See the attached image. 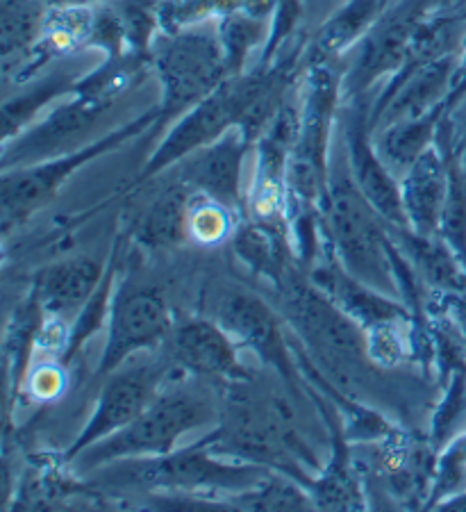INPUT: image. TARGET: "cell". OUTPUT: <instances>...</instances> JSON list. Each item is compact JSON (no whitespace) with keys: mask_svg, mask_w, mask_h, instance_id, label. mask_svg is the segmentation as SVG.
Instances as JSON below:
<instances>
[{"mask_svg":"<svg viewBox=\"0 0 466 512\" xmlns=\"http://www.w3.org/2000/svg\"><path fill=\"white\" fill-rule=\"evenodd\" d=\"M166 358L185 376L207 383L248 381L257 371L241 360V346L210 317H191L173 326L162 346Z\"/></svg>","mask_w":466,"mask_h":512,"instance_id":"30bf717a","label":"cell"},{"mask_svg":"<svg viewBox=\"0 0 466 512\" xmlns=\"http://www.w3.org/2000/svg\"><path fill=\"white\" fill-rule=\"evenodd\" d=\"M248 137L241 130H228L216 142L198 148L185 160H180L178 180L191 192L205 194L230 208L241 212V164H244Z\"/></svg>","mask_w":466,"mask_h":512,"instance_id":"8fae6325","label":"cell"},{"mask_svg":"<svg viewBox=\"0 0 466 512\" xmlns=\"http://www.w3.org/2000/svg\"><path fill=\"white\" fill-rule=\"evenodd\" d=\"M157 71L164 89V114L201 103L223 85V76L228 71L221 37L205 30L173 35L157 55Z\"/></svg>","mask_w":466,"mask_h":512,"instance_id":"9c48e42d","label":"cell"},{"mask_svg":"<svg viewBox=\"0 0 466 512\" xmlns=\"http://www.w3.org/2000/svg\"><path fill=\"white\" fill-rule=\"evenodd\" d=\"M212 442L214 435L210 431L201 440L173 449L164 456L116 460L91 474H96V481L105 487H135V490L187 494V497L226 494L228 499L271 474V469L260 465L221 456L214 451Z\"/></svg>","mask_w":466,"mask_h":512,"instance_id":"7a4b0ae2","label":"cell"},{"mask_svg":"<svg viewBox=\"0 0 466 512\" xmlns=\"http://www.w3.org/2000/svg\"><path fill=\"white\" fill-rule=\"evenodd\" d=\"M266 94H269V89L264 87L260 78H239L223 82L219 89H214L210 96L196 103L194 110L173 128L171 135L164 139L162 146L153 153V158L148 160L139 183L185 160L187 155L198 151V148L216 142L221 135H226L230 126H241L246 114Z\"/></svg>","mask_w":466,"mask_h":512,"instance_id":"ba28073f","label":"cell"},{"mask_svg":"<svg viewBox=\"0 0 466 512\" xmlns=\"http://www.w3.org/2000/svg\"><path fill=\"white\" fill-rule=\"evenodd\" d=\"M444 508H457V510H466V494H464V497H457V499H453L451 503H446Z\"/></svg>","mask_w":466,"mask_h":512,"instance_id":"83f0119b","label":"cell"},{"mask_svg":"<svg viewBox=\"0 0 466 512\" xmlns=\"http://www.w3.org/2000/svg\"><path fill=\"white\" fill-rule=\"evenodd\" d=\"M466 494V431L455 433L435 460L428 499L423 508H444L457 497Z\"/></svg>","mask_w":466,"mask_h":512,"instance_id":"ffe728a7","label":"cell"},{"mask_svg":"<svg viewBox=\"0 0 466 512\" xmlns=\"http://www.w3.org/2000/svg\"><path fill=\"white\" fill-rule=\"evenodd\" d=\"M437 235L466 264V187L455 171H451V178H448V192L444 208H441Z\"/></svg>","mask_w":466,"mask_h":512,"instance_id":"cb8c5ba5","label":"cell"},{"mask_svg":"<svg viewBox=\"0 0 466 512\" xmlns=\"http://www.w3.org/2000/svg\"><path fill=\"white\" fill-rule=\"evenodd\" d=\"M378 0H353L348 10L335 16L326 28H323L319 37V48L323 53H335L344 48L348 41L360 35L362 28L373 19L376 14Z\"/></svg>","mask_w":466,"mask_h":512,"instance_id":"d4e9b609","label":"cell"},{"mask_svg":"<svg viewBox=\"0 0 466 512\" xmlns=\"http://www.w3.org/2000/svg\"><path fill=\"white\" fill-rule=\"evenodd\" d=\"M412 39V16L403 14L391 19L366 44L360 62H357L353 71V87L360 89L369 85V82L380 78L382 73H387L391 66L401 62V57L405 55L407 46L412 44Z\"/></svg>","mask_w":466,"mask_h":512,"instance_id":"e0dca14e","label":"cell"},{"mask_svg":"<svg viewBox=\"0 0 466 512\" xmlns=\"http://www.w3.org/2000/svg\"><path fill=\"white\" fill-rule=\"evenodd\" d=\"M116 283H119V249H112L110 262H107V271L101 280V285L96 287V292L91 294V299L85 303L76 319L71 321V337H69V349L64 355V365L69 367L71 358H76L82 346L89 342V337H94L98 330L107 326L112 310V299L116 292Z\"/></svg>","mask_w":466,"mask_h":512,"instance_id":"ac0fdd59","label":"cell"},{"mask_svg":"<svg viewBox=\"0 0 466 512\" xmlns=\"http://www.w3.org/2000/svg\"><path fill=\"white\" fill-rule=\"evenodd\" d=\"M235 214L226 205L205 194H191L187 210V233L203 246L221 244L235 230Z\"/></svg>","mask_w":466,"mask_h":512,"instance_id":"7402d4cb","label":"cell"},{"mask_svg":"<svg viewBox=\"0 0 466 512\" xmlns=\"http://www.w3.org/2000/svg\"><path fill=\"white\" fill-rule=\"evenodd\" d=\"M157 351L139 353L105 376L94 412L85 421L76 440L64 451V460L69 465L82 451L126 428L171 378L182 374L166 358V353L157 355Z\"/></svg>","mask_w":466,"mask_h":512,"instance_id":"5b68a950","label":"cell"},{"mask_svg":"<svg viewBox=\"0 0 466 512\" xmlns=\"http://www.w3.org/2000/svg\"><path fill=\"white\" fill-rule=\"evenodd\" d=\"M157 114H148L137 121L114 130L110 137L98 139V142L82 146L78 151L55 155V158L21 164V167H7L0 180V208H3V233L7 235L12 228L26 224L30 217L46 208L57 192L64 187L73 173L80 171L91 160L101 158L103 153L121 146L126 139L144 130Z\"/></svg>","mask_w":466,"mask_h":512,"instance_id":"8992f818","label":"cell"},{"mask_svg":"<svg viewBox=\"0 0 466 512\" xmlns=\"http://www.w3.org/2000/svg\"><path fill=\"white\" fill-rule=\"evenodd\" d=\"M105 101L91 94H80L78 101L62 105L55 110L44 123L32 128L23 137H16L14 146L5 151V169L21 167V164L41 162L55 155H64V151L73 139L80 137L87 128L94 126L98 114L103 112Z\"/></svg>","mask_w":466,"mask_h":512,"instance_id":"4fadbf2b","label":"cell"},{"mask_svg":"<svg viewBox=\"0 0 466 512\" xmlns=\"http://www.w3.org/2000/svg\"><path fill=\"white\" fill-rule=\"evenodd\" d=\"M437 112L421 114V117L407 119L405 123H398L391 130H387L385 139H382V158L389 164H398V167L407 169L410 164L428 151V142L432 137V126H435Z\"/></svg>","mask_w":466,"mask_h":512,"instance_id":"44dd1931","label":"cell"},{"mask_svg":"<svg viewBox=\"0 0 466 512\" xmlns=\"http://www.w3.org/2000/svg\"><path fill=\"white\" fill-rule=\"evenodd\" d=\"M107 262L110 260H98L91 255L51 262L35 271L30 292L37 296L46 317L73 321L101 285Z\"/></svg>","mask_w":466,"mask_h":512,"instance_id":"7c38bea8","label":"cell"},{"mask_svg":"<svg viewBox=\"0 0 466 512\" xmlns=\"http://www.w3.org/2000/svg\"><path fill=\"white\" fill-rule=\"evenodd\" d=\"M203 308V315L214 319L241 349L251 351L264 369L276 371L291 390L303 396L291 333L260 294L237 283H216L205 292Z\"/></svg>","mask_w":466,"mask_h":512,"instance_id":"277c9868","label":"cell"},{"mask_svg":"<svg viewBox=\"0 0 466 512\" xmlns=\"http://www.w3.org/2000/svg\"><path fill=\"white\" fill-rule=\"evenodd\" d=\"M69 82L64 78H51L44 80L39 87L32 89V92L23 94L14 101H7L3 107V123H5V139H10L21 130V126L26 121L32 119V114H37L41 107H44L53 96H60L66 92Z\"/></svg>","mask_w":466,"mask_h":512,"instance_id":"484cf974","label":"cell"},{"mask_svg":"<svg viewBox=\"0 0 466 512\" xmlns=\"http://www.w3.org/2000/svg\"><path fill=\"white\" fill-rule=\"evenodd\" d=\"M39 12L28 0H3V57L5 64L14 55H23L39 41Z\"/></svg>","mask_w":466,"mask_h":512,"instance_id":"603a6c76","label":"cell"},{"mask_svg":"<svg viewBox=\"0 0 466 512\" xmlns=\"http://www.w3.org/2000/svg\"><path fill=\"white\" fill-rule=\"evenodd\" d=\"M191 189L185 183L169 185L146 205L144 212L132 226V235L146 249H171L189 237L187 233V210Z\"/></svg>","mask_w":466,"mask_h":512,"instance_id":"2e32d148","label":"cell"},{"mask_svg":"<svg viewBox=\"0 0 466 512\" xmlns=\"http://www.w3.org/2000/svg\"><path fill=\"white\" fill-rule=\"evenodd\" d=\"M348 173L387 226L410 228L403 208L401 183H396V178L391 176L385 158L373 151L360 119H355L348 128Z\"/></svg>","mask_w":466,"mask_h":512,"instance_id":"5bb4252c","label":"cell"},{"mask_svg":"<svg viewBox=\"0 0 466 512\" xmlns=\"http://www.w3.org/2000/svg\"><path fill=\"white\" fill-rule=\"evenodd\" d=\"M319 210L337 260L355 278L401 301L394 274L396 242L389 226L355 187L348 167L346 171L330 173Z\"/></svg>","mask_w":466,"mask_h":512,"instance_id":"3957f363","label":"cell"},{"mask_svg":"<svg viewBox=\"0 0 466 512\" xmlns=\"http://www.w3.org/2000/svg\"><path fill=\"white\" fill-rule=\"evenodd\" d=\"M219 419L221 394H214L207 381L194 383V376L180 374L126 428L82 451L71 465L80 474H91L116 460L164 456L194 431L214 428Z\"/></svg>","mask_w":466,"mask_h":512,"instance_id":"6da1fadb","label":"cell"},{"mask_svg":"<svg viewBox=\"0 0 466 512\" xmlns=\"http://www.w3.org/2000/svg\"><path fill=\"white\" fill-rule=\"evenodd\" d=\"M448 178H451V171L446 169L435 148H428L405 169L401 196L407 224L414 233L437 235L441 208H444L448 192Z\"/></svg>","mask_w":466,"mask_h":512,"instance_id":"9a60e30c","label":"cell"},{"mask_svg":"<svg viewBox=\"0 0 466 512\" xmlns=\"http://www.w3.org/2000/svg\"><path fill=\"white\" fill-rule=\"evenodd\" d=\"M23 390L41 403L60 399L66 390V365L60 358H35L26 374Z\"/></svg>","mask_w":466,"mask_h":512,"instance_id":"4316f807","label":"cell"},{"mask_svg":"<svg viewBox=\"0 0 466 512\" xmlns=\"http://www.w3.org/2000/svg\"><path fill=\"white\" fill-rule=\"evenodd\" d=\"M228 508L241 510H312L314 499L310 490L296 478L271 472L248 490L228 499Z\"/></svg>","mask_w":466,"mask_h":512,"instance_id":"d6986e66","label":"cell"},{"mask_svg":"<svg viewBox=\"0 0 466 512\" xmlns=\"http://www.w3.org/2000/svg\"><path fill=\"white\" fill-rule=\"evenodd\" d=\"M173 326L176 321L160 287L135 276L119 278L105 326V346L96 367L98 376L112 374L139 353L162 349Z\"/></svg>","mask_w":466,"mask_h":512,"instance_id":"52a82bcc","label":"cell"}]
</instances>
